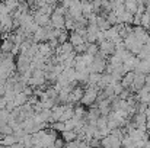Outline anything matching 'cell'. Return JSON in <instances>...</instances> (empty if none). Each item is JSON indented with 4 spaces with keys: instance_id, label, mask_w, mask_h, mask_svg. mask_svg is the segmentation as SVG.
I'll return each instance as SVG.
<instances>
[{
    "instance_id": "obj_19",
    "label": "cell",
    "mask_w": 150,
    "mask_h": 148,
    "mask_svg": "<svg viewBox=\"0 0 150 148\" xmlns=\"http://www.w3.org/2000/svg\"><path fill=\"white\" fill-rule=\"evenodd\" d=\"M50 129L51 131H54V132H64V131H66L63 122H54V123H51Z\"/></svg>"
},
{
    "instance_id": "obj_24",
    "label": "cell",
    "mask_w": 150,
    "mask_h": 148,
    "mask_svg": "<svg viewBox=\"0 0 150 148\" xmlns=\"http://www.w3.org/2000/svg\"><path fill=\"white\" fill-rule=\"evenodd\" d=\"M74 126H76V122H74L73 119L64 122V128H66V131H74Z\"/></svg>"
},
{
    "instance_id": "obj_5",
    "label": "cell",
    "mask_w": 150,
    "mask_h": 148,
    "mask_svg": "<svg viewBox=\"0 0 150 148\" xmlns=\"http://www.w3.org/2000/svg\"><path fill=\"white\" fill-rule=\"evenodd\" d=\"M100 148H121V141L112 135L103 137L100 140Z\"/></svg>"
},
{
    "instance_id": "obj_1",
    "label": "cell",
    "mask_w": 150,
    "mask_h": 148,
    "mask_svg": "<svg viewBox=\"0 0 150 148\" xmlns=\"http://www.w3.org/2000/svg\"><path fill=\"white\" fill-rule=\"evenodd\" d=\"M124 47L127 51H130L133 55H137L142 48H143V44H140V41L131 34V35H128L125 39H124Z\"/></svg>"
},
{
    "instance_id": "obj_18",
    "label": "cell",
    "mask_w": 150,
    "mask_h": 148,
    "mask_svg": "<svg viewBox=\"0 0 150 148\" xmlns=\"http://www.w3.org/2000/svg\"><path fill=\"white\" fill-rule=\"evenodd\" d=\"M140 26L142 28H144L146 31H149L150 28V15L147 12H144L143 15H142V22H140Z\"/></svg>"
},
{
    "instance_id": "obj_2",
    "label": "cell",
    "mask_w": 150,
    "mask_h": 148,
    "mask_svg": "<svg viewBox=\"0 0 150 148\" xmlns=\"http://www.w3.org/2000/svg\"><path fill=\"white\" fill-rule=\"evenodd\" d=\"M98 93L99 90L98 89H85V93H83V97L80 100V103L83 106H93L96 103V99H98Z\"/></svg>"
},
{
    "instance_id": "obj_3",
    "label": "cell",
    "mask_w": 150,
    "mask_h": 148,
    "mask_svg": "<svg viewBox=\"0 0 150 148\" xmlns=\"http://www.w3.org/2000/svg\"><path fill=\"white\" fill-rule=\"evenodd\" d=\"M67 15L73 19V20H77L82 18V1H71L70 3V7L67 10Z\"/></svg>"
},
{
    "instance_id": "obj_12",
    "label": "cell",
    "mask_w": 150,
    "mask_h": 148,
    "mask_svg": "<svg viewBox=\"0 0 150 148\" xmlns=\"http://www.w3.org/2000/svg\"><path fill=\"white\" fill-rule=\"evenodd\" d=\"M69 42L71 44V47L74 48V47H79V45H82V44H86L85 42V39L77 34V32H71V34H69Z\"/></svg>"
},
{
    "instance_id": "obj_10",
    "label": "cell",
    "mask_w": 150,
    "mask_h": 148,
    "mask_svg": "<svg viewBox=\"0 0 150 148\" xmlns=\"http://www.w3.org/2000/svg\"><path fill=\"white\" fill-rule=\"evenodd\" d=\"M133 73H139V74L147 76L150 73V58L149 60H142V61H139V64H137V67L134 68Z\"/></svg>"
},
{
    "instance_id": "obj_20",
    "label": "cell",
    "mask_w": 150,
    "mask_h": 148,
    "mask_svg": "<svg viewBox=\"0 0 150 148\" xmlns=\"http://www.w3.org/2000/svg\"><path fill=\"white\" fill-rule=\"evenodd\" d=\"M99 52V45L98 44H88V48H86V54L89 55H96Z\"/></svg>"
},
{
    "instance_id": "obj_9",
    "label": "cell",
    "mask_w": 150,
    "mask_h": 148,
    "mask_svg": "<svg viewBox=\"0 0 150 148\" xmlns=\"http://www.w3.org/2000/svg\"><path fill=\"white\" fill-rule=\"evenodd\" d=\"M99 52H102L103 55H106V57H111V55H114V52H115V45L111 42V41H103V42H100L99 44Z\"/></svg>"
},
{
    "instance_id": "obj_13",
    "label": "cell",
    "mask_w": 150,
    "mask_h": 148,
    "mask_svg": "<svg viewBox=\"0 0 150 148\" xmlns=\"http://www.w3.org/2000/svg\"><path fill=\"white\" fill-rule=\"evenodd\" d=\"M134 73L133 71H130V73H127L125 76H122V79H121V86L124 87V89H130L131 87V84H133V81H134Z\"/></svg>"
},
{
    "instance_id": "obj_4",
    "label": "cell",
    "mask_w": 150,
    "mask_h": 148,
    "mask_svg": "<svg viewBox=\"0 0 150 148\" xmlns=\"http://www.w3.org/2000/svg\"><path fill=\"white\" fill-rule=\"evenodd\" d=\"M83 93H85V89H83L82 86H76V87L71 90V93L69 95L67 103H70V105L80 103V100H82V97H83Z\"/></svg>"
},
{
    "instance_id": "obj_23",
    "label": "cell",
    "mask_w": 150,
    "mask_h": 148,
    "mask_svg": "<svg viewBox=\"0 0 150 148\" xmlns=\"http://www.w3.org/2000/svg\"><path fill=\"white\" fill-rule=\"evenodd\" d=\"M106 125H108V119H106V116H99L98 118V121H96V129H105L106 128Z\"/></svg>"
},
{
    "instance_id": "obj_14",
    "label": "cell",
    "mask_w": 150,
    "mask_h": 148,
    "mask_svg": "<svg viewBox=\"0 0 150 148\" xmlns=\"http://www.w3.org/2000/svg\"><path fill=\"white\" fill-rule=\"evenodd\" d=\"M93 13V7L91 1H82V16L85 19H88L91 15Z\"/></svg>"
},
{
    "instance_id": "obj_8",
    "label": "cell",
    "mask_w": 150,
    "mask_h": 148,
    "mask_svg": "<svg viewBox=\"0 0 150 148\" xmlns=\"http://www.w3.org/2000/svg\"><path fill=\"white\" fill-rule=\"evenodd\" d=\"M32 18H34V22L40 28H45V26L50 25V16L44 15V13H40L38 10H35V13H32Z\"/></svg>"
},
{
    "instance_id": "obj_11",
    "label": "cell",
    "mask_w": 150,
    "mask_h": 148,
    "mask_svg": "<svg viewBox=\"0 0 150 148\" xmlns=\"http://www.w3.org/2000/svg\"><path fill=\"white\" fill-rule=\"evenodd\" d=\"M105 34V39L106 41H111V42H114L115 39H118L120 38V31H118V28H117V25L115 26H111L106 32H103Z\"/></svg>"
},
{
    "instance_id": "obj_25",
    "label": "cell",
    "mask_w": 150,
    "mask_h": 148,
    "mask_svg": "<svg viewBox=\"0 0 150 148\" xmlns=\"http://www.w3.org/2000/svg\"><path fill=\"white\" fill-rule=\"evenodd\" d=\"M140 22H142V15L136 13L133 16V22H131V26H140Z\"/></svg>"
},
{
    "instance_id": "obj_15",
    "label": "cell",
    "mask_w": 150,
    "mask_h": 148,
    "mask_svg": "<svg viewBox=\"0 0 150 148\" xmlns=\"http://www.w3.org/2000/svg\"><path fill=\"white\" fill-rule=\"evenodd\" d=\"M28 96L25 95V93H16L15 95V99H13V103H15V106L16 107H22L25 103H28Z\"/></svg>"
},
{
    "instance_id": "obj_22",
    "label": "cell",
    "mask_w": 150,
    "mask_h": 148,
    "mask_svg": "<svg viewBox=\"0 0 150 148\" xmlns=\"http://www.w3.org/2000/svg\"><path fill=\"white\" fill-rule=\"evenodd\" d=\"M67 41H69V32L64 29V31H61V34L58 35L57 42H58V45H63V44H66Z\"/></svg>"
},
{
    "instance_id": "obj_17",
    "label": "cell",
    "mask_w": 150,
    "mask_h": 148,
    "mask_svg": "<svg viewBox=\"0 0 150 148\" xmlns=\"http://www.w3.org/2000/svg\"><path fill=\"white\" fill-rule=\"evenodd\" d=\"M61 140L64 142H71V141L77 140V134L74 131H64V132H61Z\"/></svg>"
},
{
    "instance_id": "obj_6",
    "label": "cell",
    "mask_w": 150,
    "mask_h": 148,
    "mask_svg": "<svg viewBox=\"0 0 150 148\" xmlns=\"http://www.w3.org/2000/svg\"><path fill=\"white\" fill-rule=\"evenodd\" d=\"M136 76H134V81H133V84H131V87L128 89L130 92H133V93H137L144 84H146V76H143V74H139V73H134Z\"/></svg>"
},
{
    "instance_id": "obj_16",
    "label": "cell",
    "mask_w": 150,
    "mask_h": 148,
    "mask_svg": "<svg viewBox=\"0 0 150 148\" xmlns=\"http://www.w3.org/2000/svg\"><path fill=\"white\" fill-rule=\"evenodd\" d=\"M124 7H125V10L128 13L136 15V12H137V0H127V1H124Z\"/></svg>"
},
{
    "instance_id": "obj_21",
    "label": "cell",
    "mask_w": 150,
    "mask_h": 148,
    "mask_svg": "<svg viewBox=\"0 0 150 148\" xmlns=\"http://www.w3.org/2000/svg\"><path fill=\"white\" fill-rule=\"evenodd\" d=\"M0 135H13V129L7 123H0Z\"/></svg>"
},
{
    "instance_id": "obj_26",
    "label": "cell",
    "mask_w": 150,
    "mask_h": 148,
    "mask_svg": "<svg viewBox=\"0 0 150 148\" xmlns=\"http://www.w3.org/2000/svg\"><path fill=\"white\" fill-rule=\"evenodd\" d=\"M64 145H66V142L61 140V138H55V141H54V147L55 148H64Z\"/></svg>"
},
{
    "instance_id": "obj_7",
    "label": "cell",
    "mask_w": 150,
    "mask_h": 148,
    "mask_svg": "<svg viewBox=\"0 0 150 148\" xmlns=\"http://www.w3.org/2000/svg\"><path fill=\"white\" fill-rule=\"evenodd\" d=\"M64 23H66V18L61 16V15H57V13H52L50 18V25L51 28L54 29H60V31H64Z\"/></svg>"
}]
</instances>
